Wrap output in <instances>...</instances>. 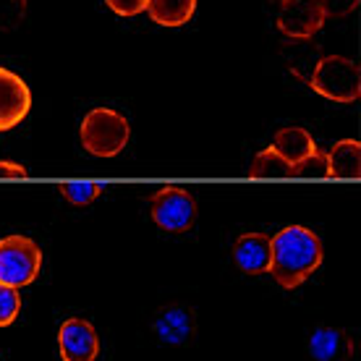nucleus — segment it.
Returning a JSON list of instances; mask_svg holds the SVG:
<instances>
[{"label":"nucleus","mask_w":361,"mask_h":361,"mask_svg":"<svg viewBox=\"0 0 361 361\" xmlns=\"http://www.w3.org/2000/svg\"><path fill=\"white\" fill-rule=\"evenodd\" d=\"M270 272L283 288H298L322 264V241L304 226H288L270 238Z\"/></svg>","instance_id":"1"},{"label":"nucleus","mask_w":361,"mask_h":361,"mask_svg":"<svg viewBox=\"0 0 361 361\" xmlns=\"http://www.w3.org/2000/svg\"><path fill=\"white\" fill-rule=\"evenodd\" d=\"M128 134H131L128 121L110 108L90 110L79 128L82 147L94 157H116L118 152H123V147L128 145Z\"/></svg>","instance_id":"2"},{"label":"nucleus","mask_w":361,"mask_h":361,"mask_svg":"<svg viewBox=\"0 0 361 361\" xmlns=\"http://www.w3.org/2000/svg\"><path fill=\"white\" fill-rule=\"evenodd\" d=\"M309 87L333 102H356L361 97V71L343 55H322Z\"/></svg>","instance_id":"3"},{"label":"nucleus","mask_w":361,"mask_h":361,"mask_svg":"<svg viewBox=\"0 0 361 361\" xmlns=\"http://www.w3.org/2000/svg\"><path fill=\"white\" fill-rule=\"evenodd\" d=\"M42 267V252L27 235L0 238V283L11 288H24L35 283Z\"/></svg>","instance_id":"4"},{"label":"nucleus","mask_w":361,"mask_h":361,"mask_svg":"<svg viewBox=\"0 0 361 361\" xmlns=\"http://www.w3.org/2000/svg\"><path fill=\"white\" fill-rule=\"evenodd\" d=\"M149 212L157 226L168 233H183L197 220V202L180 186H165L149 199Z\"/></svg>","instance_id":"5"},{"label":"nucleus","mask_w":361,"mask_h":361,"mask_svg":"<svg viewBox=\"0 0 361 361\" xmlns=\"http://www.w3.org/2000/svg\"><path fill=\"white\" fill-rule=\"evenodd\" d=\"M325 13L319 0H283L278 13V29L288 39H312L322 29Z\"/></svg>","instance_id":"6"},{"label":"nucleus","mask_w":361,"mask_h":361,"mask_svg":"<svg viewBox=\"0 0 361 361\" xmlns=\"http://www.w3.org/2000/svg\"><path fill=\"white\" fill-rule=\"evenodd\" d=\"M58 345L63 361H94L99 353V338L87 319H66L58 330Z\"/></svg>","instance_id":"7"},{"label":"nucleus","mask_w":361,"mask_h":361,"mask_svg":"<svg viewBox=\"0 0 361 361\" xmlns=\"http://www.w3.org/2000/svg\"><path fill=\"white\" fill-rule=\"evenodd\" d=\"M32 108V92L16 73L0 68V131H8L24 121Z\"/></svg>","instance_id":"8"},{"label":"nucleus","mask_w":361,"mask_h":361,"mask_svg":"<svg viewBox=\"0 0 361 361\" xmlns=\"http://www.w3.org/2000/svg\"><path fill=\"white\" fill-rule=\"evenodd\" d=\"M233 259H235V264H238V270H244L246 275L270 272V262H272L270 235H264V233L238 235V241L233 244Z\"/></svg>","instance_id":"9"},{"label":"nucleus","mask_w":361,"mask_h":361,"mask_svg":"<svg viewBox=\"0 0 361 361\" xmlns=\"http://www.w3.org/2000/svg\"><path fill=\"white\" fill-rule=\"evenodd\" d=\"M309 353L314 361H351L353 343L341 327H317L309 338Z\"/></svg>","instance_id":"10"},{"label":"nucleus","mask_w":361,"mask_h":361,"mask_svg":"<svg viewBox=\"0 0 361 361\" xmlns=\"http://www.w3.org/2000/svg\"><path fill=\"white\" fill-rule=\"evenodd\" d=\"M280 55L286 58L290 73L307 84L314 73L317 63L322 61V50L312 39H288L286 45H280Z\"/></svg>","instance_id":"11"},{"label":"nucleus","mask_w":361,"mask_h":361,"mask_svg":"<svg viewBox=\"0 0 361 361\" xmlns=\"http://www.w3.org/2000/svg\"><path fill=\"white\" fill-rule=\"evenodd\" d=\"M154 333H157V338L163 343H171V345L186 343L191 338V333H194V317H191L189 309L168 307L154 319Z\"/></svg>","instance_id":"12"},{"label":"nucleus","mask_w":361,"mask_h":361,"mask_svg":"<svg viewBox=\"0 0 361 361\" xmlns=\"http://www.w3.org/2000/svg\"><path fill=\"white\" fill-rule=\"evenodd\" d=\"M325 157H327V178L356 180L361 176V145L356 139L338 142Z\"/></svg>","instance_id":"13"},{"label":"nucleus","mask_w":361,"mask_h":361,"mask_svg":"<svg viewBox=\"0 0 361 361\" xmlns=\"http://www.w3.org/2000/svg\"><path fill=\"white\" fill-rule=\"evenodd\" d=\"M272 149H275L286 163L296 165L298 160H304V157H309L312 152H317V145L307 128L288 126V128H280L278 134H275Z\"/></svg>","instance_id":"14"},{"label":"nucleus","mask_w":361,"mask_h":361,"mask_svg":"<svg viewBox=\"0 0 361 361\" xmlns=\"http://www.w3.org/2000/svg\"><path fill=\"white\" fill-rule=\"evenodd\" d=\"M197 11V0H147V13L160 27H183Z\"/></svg>","instance_id":"15"},{"label":"nucleus","mask_w":361,"mask_h":361,"mask_svg":"<svg viewBox=\"0 0 361 361\" xmlns=\"http://www.w3.org/2000/svg\"><path fill=\"white\" fill-rule=\"evenodd\" d=\"M249 176L257 180L262 178H290V163H286L275 149H262V152L254 157L252 171Z\"/></svg>","instance_id":"16"},{"label":"nucleus","mask_w":361,"mask_h":361,"mask_svg":"<svg viewBox=\"0 0 361 361\" xmlns=\"http://www.w3.org/2000/svg\"><path fill=\"white\" fill-rule=\"evenodd\" d=\"M58 191L73 207H87L102 194V183H94V180H66V183L58 186Z\"/></svg>","instance_id":"17"},{"label":"nucleus","mask_w":361,"mask_h":361,"mask_svg":"<svg viewBox=\"0 0 361 361\" xmlns=\"http://www.w3.org/2000/svg\"><path fill=\"white\" fill-rule=\"evenodd\" d=\"M290 178H327V157L319 149L290 165Z\"/></svg>","instance_id":"18"},{"label":"nucleus","mask_w":361,"mask_h":361,"mask_svg":"<svg viewBox=\"0 0 361 361\" xmlns=\"http://www.w3.org/2000/svg\"><path fill=\"white\" fill-rule=\"evenodd\" d=\"M21 312V296L18 288H11L6 283H0V327H8Z\"/></svg>","instance_id":"19"},{"label":"nucleus","mask_w":361,"mask_h":361,"mask_svg":"<svg viewBox=\"0 0 361 361\" xmlns=\"http://www.w3.org/2000/svg\"><path fill=\"white\" fill-rule=\"evenodd\" d=\"M27 16V0H0V32H13Z\"/></svg>","instance_id":"20"},{"label":"nucleus","mask_w":361,"mask_h":361,"mask_svg":"<svg viewBox=\"0 0 361 361\" xmlns=\"http://www.w3.org/2000/svg\"><path fill=\"white\" fill-rule=\"evenodd\" d=\"M361 0H319V6H322V13L325 18H343L348 16L351 11L359 8Z\"/></svg>","instance_id":"21"},{"label":"nucleus","mask_w":361,"mask_h":361,"mask_svg":"<svg viewBox=\"0 0 361 361\" xmlns=\"http://www.w3.org/2000/svg\"><path fill=\"white\" fill-rule=\"evenodd\" d=\"M108 6L118 16H136L147 8V0H108Z\"/></svg>","instance_id":"22"},{"label":"nucleus","mask_w":361,"mask_h":361,"mask_svg":"<svg viewBox=\"0 0 361 361\" xmlns=\"http://www.w3.org/2000/svg\"><path fill=\"white\" fill-rule=\"evenodd\" d=\"M29 173L24 165L18 163H0V180H18V178H27Z\"/></svg>","instance_id":"23"},{"label":"nucleus","mask_w":361,"mask_h":361,"mask_svg":"<svg viewBox=\"0 0 361 361\" xmlns=\"http://www.w3.org/2000/svg\"><path fill=\"white\" fill-rule=\"evenodd\" d=\"M275 3H283V0H275Z\"/></svg>","instance_id":"24"}]
</instances>
